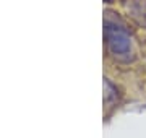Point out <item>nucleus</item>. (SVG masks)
I'll return each mask as SVG.
<instances>
[{"label":"nucleus","mask_w":146,"mask_h":138,"mask_svg":"<svg viewBox=\"0 0 146 138\" xmlns=\"http://www.w3.org/2000/svg\"><path fill=\"white\" fill-rule=\"evenodd\" d=\"M104 42L107 52L122 64H128L135 58L133 39L130 33L125 25L110 11H106L104 16Z\"/></svg>","instance_id":"obj_1"},{"label":"nucleus","mask_w":146,"mask_h":138,"mask_svg":"<svg viewBox=\"0 0 146 138\" xmlns=\"http://www.w3.org/2000/svg\"><path fill=\"white\" fill-rule=\"evenodd\" d=\"M104 2H110V0H104Z\"/></svg>","instance_id":"obj_4"},{"label":"nucleus","mask_w":146,"mask_h":138,"mask_svg":"<svg viewBox=\"0 0 146 138\" xmlns=\"http://www.w3.org/2000/svg\"><path fill=\"white\" fill-rule=\"evenodd\" d=\"M127 13L136 25L146 28V0H130L127 3Z\"/></svg>","instance_id":"obj_2"},{"label":"nucleus","mask_w":146,"mask_h":138,"mask_svg":"<svg viewBox=\"0 0 146 138\" xmlns=\"http://www.w3.org/2000/svg\"><path fill=\"white\" fill-rule=\"evenodd\" d=\"M119 101V91L107 78H104V102L107 106H112Z\"/></svg>","instance_id":"obj_3"}]
</instances>
